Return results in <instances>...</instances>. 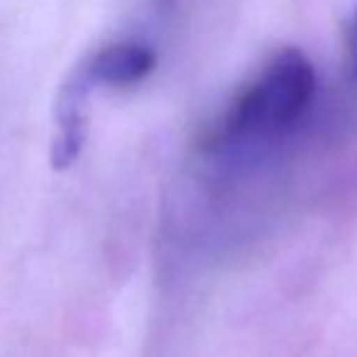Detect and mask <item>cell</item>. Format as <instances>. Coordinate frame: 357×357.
<instances>
[{"mask_svg":"<svg viewBox=\"0 0 357 357\" xmlns=\"http://www.w3.org/2000/svg\"><path fill=\"white\" fill-rule=\"evenodd\" d=\"M316 96V71L298 50H284L233 100L215 137H272L294 128Z\"/></svg>","mask_w":357,"mask_h":357,"instance_id":"cell-1","label":"cell"},{"mask_svg":"<svg viewBox=\"0 0 357 357\" xmlns=\"http://www.w3.org/2000/svg\"><path fill=\"white\" fill-rule=\"evenodd\" d=\"M91 86L76 74L56 100V132L52 139V167L66 169L79 159L86 144V93Z\"/></svg>","mask_w":357,"mask_h":357,"instance_id":"cell-2","label":"cell"},{"mask_svg":"<svg viewBox=\"0 0 357 357\" xmlns=\"http://www.w3.org/2000/svg\"><path fill=\"white\" fill-rule=\"evenodd\" d=\"M154 61L157 59L149 47L137 42H120L98 52L79 74L89 86L125 89V86L139 84L154 69Z\"/></svg>","mask_w":357,"mask_h":357,"instance_id":"cell-3","label":"cell"},{"mask_svg":"<svg viewBox=\"0 0 357 357\" xmlns=\"http://www.w3.org/2000/svg\"><path fill=\"white\" fill-rule=\"evenodd\" d=\"M350 64H352V74L357 76V10L352 17V27H350Z\"/></svg>","mask_w":357,"mask_h":357,"instance_id":"cell-4","label":"cell"}]
</instances>
